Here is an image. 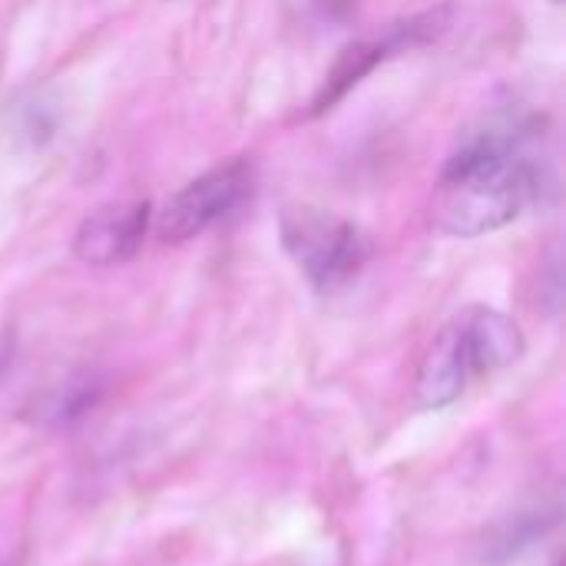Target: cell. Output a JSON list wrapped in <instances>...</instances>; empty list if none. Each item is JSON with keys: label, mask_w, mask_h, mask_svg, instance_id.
Masks as SVG:
<instances>
[{"label": "cell", "mask_w": 566, "mask_h": 566, "mask_svg": "<svg viewBox=\"0 0 566 566\" xmlns=\"http://www.w3.org/2000/svg\"><path fill=\"white\" fill-rule=\"evenodd\" d=\"M471 378H474V371H471L461 332L451 322L431 342L428 355L421 358V368H418V405L431 408V411L448 408V405H454L464 395Z\"/></svg>", "instance_id": "52a82bcc"}, {"label": "cell", "mask_w": 566, "mask_h": 566, "mask_svg": "<svg viewBox=\"0 0 566 566\" xmlns=\"http://www.w3.org/2000/svg\"><path fill=\"white\" fill-rule=\"evenodd\" d=\"M252 186L255 169L249 159H229L202 172L199 179L186 182L176 196H169V202L156 216V235L172 245L202 235L216 222L229 219L252 196Z\"/></svg>", "instance_id": "3957f363"}, {"label": "cell", "mask_w": 566, "mask_h": 566, "mask_svg": "<svg viewBox=\"0 0 566 566\" xmlns=\"http://www.w3.org/2000/svg\"><path fill=\"white\" fill-rule=\"evenodd\" d=\"M438 23H441V13H421V17H411L408 23H398L395 30H388V33L378 36V40H361V43H352L348 50H342V56H338L335 66L328 70L322 90L315 93L312 113H308V116L328 113V109H332L352 86H358L381 60H388V56H395V53H401V50H408V46H415V43H421V40H428V36H434V33L441 30Z\"/></svg>", "instance_id": "5b68a950"}, {"label": "cell", "mask_w": 566, "mask_h": 566, "mask_svg": "<svg viewBox=\"0 0 566 566\" xmlns=\"http://www.w3.org/2000/svg\"><path fill=\"white\" fill-rule=\"evenodd\" d=\"M454 325L461 332V342H464L474 378L511 368L527 352L521 325L514 318H507L504 312H497V308L471 305L454 318Z\"/></svg>", "instance_id": "8992f818"}, {"label": "cell", "mask_w": 566, "mask_h": 566, "mask_svg": "<svg viewBox=\"0 0 566 566\" xmlns=\"http://www.w3.org/2000/svg\"><path fill=\"white\" fill-rule=\"evenodd\" d=\"M527 139L524 123H491L468 136L434 186V226L454 239H481L521 219L544 189Z\"/></svg>", "instance_id": "6da1fadb"}, {"label": "cell", "mask_w": 566, "mask_h": 566, "mask_svg": "<svg viewBox=\"0 0 566 566\" xmlns=\"http://www.w3.org/2000/svg\"><path fill=\"white\" fill-rule=\"evenodd\" d=\"M322 3H332V7H338V3H345V0H322Z\"/></svg>", "instance_id": "30bf717a"}, {"label": "cell", "mask_w": 566, "mask_h": 566, "mask_svg": "<svg viewBox=\"0 0 566 566\" xmlns=\"http://www.w3.org/2000/svg\"><path fill=\"white\" fill-rule=\"evenodd\" d=\"M149 222H153V206L149 202L136 199V202L99 206L80 222V229L73 235V255L83 265H93V269L123 265L143 249Z\"/></svg>", "instance_id": "277c9868"}, {"label": "cell", "mask_w": 566, "mask_h": 566, "mask_svg": "<svg viewBox=\"0 0 566 566\" xmlns=\"http://www.w3.org/2000/svg\"><path fill=\"white\" fill-rule=\"evenodd\" d=\"M557 524V511H527V514H514L504 524H497L484 544V564L507 566L511 560L524 557L531 547H537L547 531Z\"/></svg>", "instance_id": "ba28073f"}, {"label": "cell", "mask_w": 566, "mask_h": 566, "mask_svg": "<svg viewBox=\"0 0 566 566\" xmlns=\"http://www.w3.org/2000/svg\"><path fill=\"white\" fill-rule=\"evenodd\" d=\"M3 358H7V348H3V342H0V368H3Z\"/></svg>", "instance_id": "9c48e42d"}, {"label": "cell", "mask_w": 566, "mask_h": 566, "mask_svg": "<svg viewBox=\"0 0 566 566\" xmlns=\"http://www.w3.org/2000/svg\"><path fill=\"white\" fill-rule=\"evenodd\" d=\"M282 245L318 292L348 285L368 259V242L358 226L312 206L285 209Z\"/></svg>", "instance_id": "7a4b0ae2"}]
</instances>
